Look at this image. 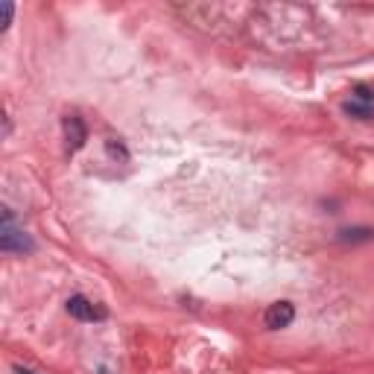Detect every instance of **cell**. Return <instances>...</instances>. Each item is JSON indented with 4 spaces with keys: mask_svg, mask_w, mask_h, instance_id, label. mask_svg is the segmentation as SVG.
<instances>
[{
    "mask_svg": "<svg viewBox=\"0 0 374 374\" xmlns=\"http://www.w3.org/2000/svg\"><path fill=\"white\" fill-rule=\"evenodd\" d=\"M0 249H4V251H30V249H33V243H30L27 234L12 228V217H9V214H6V220H4V234H0Z\"/></svg>",
    "mask_w": 374,
    "mask_h": 374,
    "instance_id": "1",
    "label": "cell"
},
{
    "mask_svg": "<svg viewBox=\"0 0 374 374\" xmlns=\"http://www.w3.org/2000/svg\"><path fill=\"white\" fill-rule=\"evenodd\" d=\"M293 319H295V307H293L290 301H275V304H269V310H266V327H272V331H280V327H287Z\"/></svg>",
    "mask_w": 374,
    "mask_h": 374,
    "instance_id": "2",
    "label": "cell"
},
{
    "mask_svg": "<svg viewBox=\"0 0 374 374\" xmlns=\"http://www.w3.org/2000/svg\"><path fill=\"white\" fill-rule=\"evenodd\" d=\"M67 313L79 319V322H91V319H103L106 310L100 307H94V304L85 298V295H74V298H67Z\"/></svg>",
    "mask_w": 374,
    "mask_h": 374,
    "instance_id": "3",
    "label": "cell"
},
{
    "mask_svg": "<svg viewBox=\"0 0 374 374\" xmlns=\"http://www.w3.org/2000/svg\"><path fill=\"white\" fill-rule=\"evenodd\" d=\"M64 140H67V149L70 152H76V149H82V144L88 140V132H85V123L79 120L76 114H70V117H64Z\"/></svg>",
    "mask_w": 374,
    "mask_h": 374,
    "instance_id": "4",
    "label": "cell"
},
{
    "mask_svg": "<svg viewBox=\"0 0 374 374\" xmlns=\"http://www.w3.org/2000/svg\"><path fill=\"white\" fill-rule=\"evenodd\" d=\"M342 108H345V114L357 117V120H371V117H374V108H371L368 103H354V100H351V103H345Z\"/></svg>",
    "mask_w": 374,
    "mask_h": 374,
    "instance_id": "5",
    "label": "cell"
},
{
    "mask_svg": "<svg viewBox=\"0 0 374 374\" xmlns=\"http://www.w3.org/2000/svg\"><path fill=\"white\" fill-rule=\"evenodd\" d=\"M9 21H12V4L4 0V4H0V30H6Z\"/></svg>",
    "mask_w": 374,
    "mask_h": 374,
    "instance_id": "6",
    "label": "cell"
},
{
    "mask_svg": "<svg viewBox=\"0 0 374 374\" xmlns=\"http://www.w3.org/2000/svg\"><path fill=\"white\" fill-rule=\"evenodd\" d=\"M15 371H18V374H33V371H27V368H15Z\"/></svg>",
    "mask_w": 374,
    "mask_h": 374,
    "instance_id": "7",
    "label": "cell"
}]
</instances>
